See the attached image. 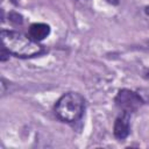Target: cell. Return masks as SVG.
Wrapping results in <instances>:
<instances>
[{
  "label": "cell",
  "instance_id": "3",
  "mask_svg": "<svg viewBox=\"0 0 149 149\" xmlns=\"http://www.w3.org/2000/svg\"><path fill=\"white\" fill-rule=\"evenodd\" d=\"M114 102L121 112H127L132 114L144 104V100L139 92L128 88H121L118 91L114 98Z\"/></svg>",
  "mask_w": 149,
  "mask_h": 149
},
{
  "label": "cell",
  "instance_id": "10",
  "mask_svg": "<svg viewBox=\"0 0 149 149\" xmlns=\"http://www.w3.org/2000/svg\"><path fill=\"white\" fill-rule=\"evenodd\" d=\"M144 13H146V15H148V16H149V5L144 7Z\"/></svg>",
  "mask_w": 149,
  "mask_h": 149
},
{
  "label": "cell",
  "instance_id": "4",
  "mask_svg": "<svg viewBox=\"0 0 149 149\" xmlns=\"http://www.w3.org/2000/svg\"><path fill=\"white\" fill-rule=\"evenodd\" d=\"M130 133V114L127 112H121L113 125V134L114 137L119 141H123L128 137Z\"/></svg>",
  "mask_w": 149,
  "mask_h": 149
},
{
  "label": "cell",
  "instance_id": "5",
  "mask_svg": "<svg viewBox=\"0 0 149 149\" xmlns=\"http://www.w3.org/2000/svg\"><path fill=\"white\" fill-rule=\"evenodd\" d=\"M29 36L36 41V42H41L43 40H45L49 35H50V26L43 22H36L30 24L29 30H28Z\"/></svg>",
  "mask_w": 149,
  "mask_h": 149
},
{
  "label": "cell",
  "instance_id": "9",
  "mask_svg": "<svg viewBox=\"0 0 149 149\" xmlns=\"http://www.w3.org/2000/svg\"><path fill=\"white\" fill-rule=\"evenodd\" d=\"M106 2H108L111 5H119L120 0H106Z\"/></svg>",
  "mask_w": 149,
  "mask_h": 149
},
{
  "label": "cell",
  "instance_id": "1",
  "mask_svg": "<svg viewBox=\"0 0 149 149\" xmlns=\"http://www.w3.org/2000/svg\"><path fill=\"white\" fill-rule=\"evenodd\" d=\"M2 45L8 50L12 56L19 58H31L40 56L44 52L43 45L34 41L30 36H26L22 33L15 30H1Z\"/></svg>",
  "mask_w": 149,
  "mask_h": 149
},
{
  "label": "cell",
  "instance_id": "7",
  "mask_svg": "<svg viewBox=\"0 0 149 149\" xmlns=\"http://www.w3.org/2000/svg\"><path fill=\"white\" fill-rule=\"evenodd\" d=\"M9 52H8V50L2 45L1 47V51H0V61L1 62H6L8 58H9Z\"/></svg>",
  "mask_w": 149,
  "mask_h": 149
},
{
  "label": "cell",
  "instance_id": "12",
  "mask_svg": "<svg viewBox=\"0 0 149 149\" xmlns=\"http://www.w3.org/2000/svg\"><path fill=\"white\" fill-rule=\"evenodd\" d=\"M9 1H10L13 5H17V1H16V0H9Z\"/></svg>",
  "mask_w": 149,
  "mask_h": 149
},
{
  "label": "cell",
  "instance_id": "2",
  "mask_svg": "<svg viewBox=\"0 0 149 149\" xmlns=\"http://www.w3.org/2000/svg\"><path fill=\"white\" fill-rule=\"evenodd\" d=\"M85 111V98L78 92L64 93L55 104L54 112L62 122L73 123L78 121Z\"/></svg>",
  "mask_w": 149,
  "mask_h": 149
},
{
  "label": "cell",
  "instance_id": "11",
  "mask_svg": "<svg viewBox=\"0 0 149 149\" xmlns=\"http://www.w3.org/2000/svg\"><path fill=\"white\" fill-rule=\"evenodd\" d=\"M144 78H146V79H149V71H148V72H146V74H144Z\"/></svg>",
  "mask_w": 149,
  "mask_h": 149
},
{
  "label": "cell",
  "instance_id": "8",
  "mask_svg": "<svg viewBox=\"0 0 149 149\" xmlns=\"http://www.w3.org/2000/svg\"><path fill=\"white\" fill-rule=\"evenodd\" d=\"M139 93L143 98L144 102H149V90H141V91H139Z\"/></svg>",
  "mask_w": 149,
  "mask_h": 149
},
{
  "label": "cell",
  "instance_id": "6",
  "mask_svg": "<svg viewBox=\"0 0 149 149\" xmlns=\"http://www.w3.org/2000/svg\"><path fill=\"white\" fill-rule=\"evenodd\" d=\"M8 19H9L10 22H13V23H15V24H22V22H23L22 15L19 14L17 12H10V13L8 14Z\"/></svg>",
  "mask_w": 149,
  "mask_h": 149
}]
</instances>
